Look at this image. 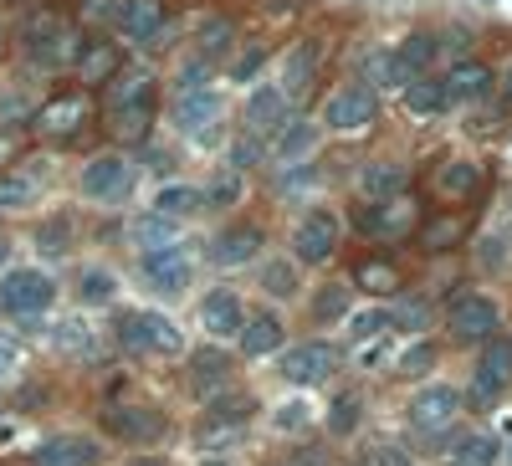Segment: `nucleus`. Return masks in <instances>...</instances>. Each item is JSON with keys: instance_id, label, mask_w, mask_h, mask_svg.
I'll return each instance as SVG.
<instances>
[{"instance_id": "1", "label": "nucleus", "mask_w": 512, "mask_h": 466, "mask_svg": "<svg viewBox=\"0 0 512 466\" xmlns=\"http://www.w3.org/2000/svg\"><path fill=\"white\" fill-rule=\"evenodd\" d=\"M103 113H108V129L118 144H144L149 139V123H154V72L144 67H118L103 82Z\"/></svg>"}, {"instance_id": "2", "label": "nucleus", "mask_w": 512, "mask_h": 466, "mask_svg": "<svg viewBox=\"0 0 512 466\" xmlns=\"http://www.w3.org/2000/svg\"><path fill=\"white\" fill-rule=\"evenodd\" d=\"M21 52L36 62V67H77V57H82V41H77V31L67 26V16H57V11H31L26 16V26H21Z\"/></svg>"}, {"instance_id": "3", "label": "nucleus", "mask_w": 512, "mask_h": 466, "mask_svg": "<svg viewBox=\"0 0 512 466\" xmlns=\"http://www.w3.org/2000/svg\"><path fill=\"white\" fill-rule=\"evenodd\" d=\"M118 344L123 349H134V354H180L185 349V338L180 328L169 323L164 313H123L118 318Z\"/></svg>"}, {"instance_id": "4", "label": "nucleus", "mask_w": 512, "mask_h": 466, "mask_svg": "<svg viewBox=\"0 0 512 466\" xmlns=\"http://www.w3.org/2000/svg\"><path fill=\"white\" fill-rule=\"evenodd\" d=\"M374 113H379V93L359 77V82H344V88H338V93L328 98L323 123H328L333 134H364L369 123H374Z\"/></svg>"}, {"instance_id": "5", "label": "nucleus", "mask_w": 512, "mask_h": 466, "mask_svg": "<svg viewBox=\"0 0 512 466\" xmlns=\"http://www.w3.org/2000/svg\"><path fill=\"white\" fill-rule=\"evenodd\" d=\"M57 298V287L47 272H36V267H11L6 282H0V308L16 313V318H36V313H47Z\"/></svg>"}, {"instance_id": "6", "label": "nucleus", "mask_w": 512, "mask_h": 466, "mask_svg": "<svg viewBox=\"0 0 512 466\" xmlns=\"http://www.w3.org/2000/svg\"><path fill=\"white\" fill-rule=\"evenodd\" d=\"M128 190H134V164H128L123 154H93L88 164H82V195L88 200L113 205Z\"/></svg>"}, {"instance_id": "7", "label": "nucleus", "mask_w": 512, "mask_h": 466, "mask_svg": "<svg viewBox=\"0 0 512 466\" xmlns=\"http://www.w3.org/2000/svg\"><path fill=\"white\" fill-rule=\"evenodd\" d=\"M338 241H344L338 216H333V210H313V216H303V221H297V231H292V257L323 267L333 251H338Z\"/></svg>"}, {"instance_id": "8", "label": "nucleus", "mask_w": 512, "mask_h": 466, "mask_svg": "<svg viewBox=\"0 0 512 466\" xmlns=\"http://www.w3.org/2000/svg\"><path fill=\"white\" fill-rule=\"evenodd\" d=\"M169 118H175V129L195 134L200 144H216L221 98L210 93V88H190V93H175V108H169Z\"/></svg>"}, {"instance_id": "9", "label": "nucleus", "mask_w": 512, "mask_h": 466, "mask_svg": "<svg viewBox=\"0 0 512 466\" xmlns=\"http://www.w3.org/2000/svg\"><path fill=\"white\" fill-rule=\"evenodd\" d=\"M103 431L113 441H128V446H149L164 436V415L154 405H108L103 410Z\"/></svg>"}, {"instance_id": "10", "label": "nucleus", "mask_w": 512, "mask_h": 466, "mask_svg": "<svg viewBox=\"0 0 512 466\" xmlns=\"http://www.w3.org/2000/svg\"><path fill=\"white\" fill-rule=\"evenodd\" d=\"M82 123H88V98H82V93H62V98L41 103V108L31 113V129H36L41 139H77Z\"/></svg>"}, {"instance_id": "11", "label": "nucleus", "mask_w": 512, "mask_h": 466, "mask_svg": "<svg viewBox=\"0 0 512 466\" xmlns=\"http://www.w3.org/2000/svg\"><path fill=\"white\" fill-rule=\"evenodd\" d=\"M461 415V395L451 385H425L415 400H410V426L420 436H441L451 420Z\"/></svg>"}, {"instance_id": "12", "label": "nucleus", "mask_w": 512, "mask_h": 466, "mask_svg": "<svg viewBox=\"0 0 512 466\" xmlns=\"http://www.w3.org/2000/svg\"><path fill=\"white\" fill-rule=\"evenodd\" d=\"M118 31L139 47H154L169 31V6L164 0H118Z\"/></svg>"}, {"instance_id": "13", "label": "nucleus", "mask_w": 512, "mask_h": 466, "mask_svg": "<svg viewBox=\"0 0 512 466\" xmlns=\"http://www.w3.org/2000/svg\"><path fill=\"white\" fill-rule=\"evenodd\" d=\"M139 267H144L149 287H159V292H180V287L190 282V272H195V257H190V251H185L180 241H169V246L144 251Z\"/></svg>"}, {"instance_id": "14", "label": "nucleus", "mask_w": 512, "mask_h": 466, "mask_svg": "<svg viewBox=\"0 0 512 466\" xmlns=\"http://www.w3.org/2000/svg\"><path fill=\"white\" fill-rule=\"evenodd\" d=\"M333 369H338V349L323 344V338H308V344L282 354V374L292 379V385H323Z\"/></svg>"}, {"instance_id": "15", "label": "nucleus", "mask_w": 512, "mask_h": 466, "mask_svg": "<svg viewBox=\"0 0 512 466\" xmlns=\"http://www.w3.org/2000/svg\"><path fill=\"white\" fill-rule=\"evenodd\" d=\"M241 118H246L251 134L267 139V134H277L282 123L292 118V98L282 93V82H267V88H256V93L246 98V113H241Z\"/></svg>"}, {"instance_id": "16", "label": "nucleus", "mask_w": 512, "mask_h": 466, "mask_svg": "<svg viewBox=\"0 0 512 466\" xmlns=\"http://www.w3.org/2000/svg\"><path fill=\"white\" fill-rule=\"evenodd\" d=\"M451 333L456 338H492L497 333V303L487 298V292H461V298L451 303Z\"/></svg>"}, {"instance_id": "17", "label": "nucleus", "mask_w": 512, "mask_h": 466, "mask_svg": "<svg viewBox=\"0 0 512 466\" xmlns=\"http://www.w3.org/2000/svg\"><path fill=\"white\" fill-rule=\"evenodd\" d=\"M369 236H379V241H405L415 226H420V210H415V200H405V195H395V200H379V205H369Z\"/></svg>"}, {"instance_id": "18", "label": "nucleus", "mask_w": 512, "mask_h": 466, "mask_svg": "<svg viewBox=\"0 0 512 466\" xmlns=\"http://www.w3.org/2000/svg\"><path fill=\"white\" fill-rule=\"evenodd\" d=\"M200 323H205L210 338H241L246 308L231 287H216V292H205V303H200Z\"/></svg>"}, {"instance_id": "19", "label": "nucleus", "mask_w": 512, "mask_h": 466, "mask_svg": "<svg viewBox=\"0 0 512 466\" xmlns=\"http://www.w3.org/2000/svg\"><path fill=\"white\" fill-rule=\"evenodd\" d=\"M190 390H195L200 400L226 395V390H231V354H221V349H195V354H190Z\"/></svg>"}, {"instance_id": "20", "label": "nucleus", "mask_w": 512, "mask_h": 466, "mask_svg": "<svg viewBox=\"0 0 512 466\" xmlns=\"http://www.w3.org/2000/svg\"><path fill=\"white\" fill-rule=\"evenodd\" d=\"M98 456L93 436H52L31 451V466H98Z\"/></svg>"}, {"instance_id": "21", "label": "nucleus", "mask_w": 512, "mask_h": 466, "mask_svg": "<svg viewBox=\"0 0 512 466\" xmlns=\"http://www.w3.org/2000/svg\"><path fill=\"white\" fill-rule=\"evenodd\" d=\"M313 149H318V123H313V118H287L282 129L272 134V159H277L282 169L313 159Z\"/></svg>"}, {"instance_id": "22", "label": "nucleus", "mask_w": 512, "mask_h": 466, "mask_svg": "<svg viewBox=\"0 0 512 466\" xmlns=\"http://www.w3.org/2000/svg\"><path fill=\"white\" fill-rule=\"evenodd\" d=\"M512 379V338H487V349H482V364H477V390L472 400H492L502 385Z\"/></svg>"}, {"instance_id": "23", "label": "nucleus", "mask_w": 512, "mask_h": 466, "mask_svg": "<svg viewBox=\"0 0 512 466\" xmlns=\"http://www.w3.org/2000/svg\"><path fill=\"white\" fill-rule=\"evenodd\" d=\"M318 57H323V47L318 41H297V47L287 52V62H282V93L297 103L308 88H313V72H318Z\"/></svg>"}, {"instance_id": "24", "label": "nucleus", "mask_w": 512, "mask_h": 466, "mask_svg": "<svg viewBox=\"0 0 512 466\" xmlns=\"http://www.w3.org/2000/svg\"><path fill=\"white\" fill-rule=\"evenodd\" d=\"M256 251H262V226H251V221H241V226H226L221 236H216V257L221 267H246Z\"/></svg>"}, {"instance_id": "25", "label": "nucleus", "mask_w": 512, "mask_h": 466, "mask_svg": "<svg viewBox=\"0 0 512 466\" xmlns=\"http://www.w3.org/2000/svg\"><path fill=\"white\" fill-rule=\"evenodd\" d=\"M492 82L497 77L487 62H456L446 77V93H451V103H482V98H492Z\"/></svg>"}, {"instance_id": "26", "label": "nucleus", "mask_w": 512, "mask_h": 466, "mask_svg": "<svg viewBox=\"0 0 512 466\" xmlns=\"http://www.w3.org/2000/svg\"><path fill=\"white\" fill-rule=\"evenodd\" d=\"M282 338H287V328H282L277 313H251V318L241 323V349H246L251 359L277 354V349H282Z\"/></svg>"}, {"instance_id": "27", "label": "nucleus", "mask_w": 512, "mask_h": 466, "mask_svg": "<svg viewBox=\"0 0 512 466\" xmlns=\"http://www.w3.org/2000/svg\"><path fill=\"white\" fill-rule=\"evenodd\" d=\"M405 108L415 113V118H436V113H446L451 108V93H446V77H410L405 82Z\"/></svg>"}, {"instance_id": "28", "label": "nucleus", "mask_w": 512, "mask_h": 466, "mask_svg": "<svg viewBox=\"0 0 512 466\" xmlns=\"http://www.w3.org/2000/svg\"><path fill=\"white\" fill-rule=\"evenodd\" d=\"M364 82H369L374 93H379V88H405V82H410V67L400 62L395 47H379V52L364 57Z\"/></svg>"}, {"instance_id": "29", "label": "nucleus", "mask_w": 512, "mask_h": 466, "mask_svg": "<svg viewBox=\"0 0 512 466\" xmlns=\"http://www.w3.org/2000/svg\"><path fill=\"white\" fill-rule=\"evenodd\" d=\"M359 190H364L369 200H395V195H405V169L390 164V159H374V164H364Z\"/></svg>"}, {"instance_id": "30", "label": "nucleus", "mask_w": 512, "mask_h": 466, "mask_svg": "<svg viewBox=\"0 0 512 466\" xmlns=\"http://www.w3.org/2000/svg\"><path fill=\"white\" fill-rule=\"evenodd\" d=\"M113 72H118V47L113 41H88L82 57H77V77L88 82V88H98V82H108Z\"/></svg>"}, {"instance_id": "31", "label": "nucleus", "mask_w": 512, "mask_h": 466, "mask_svg": "<svg viewBox=\"0 0 512 466\" xmlns=\"http://www.w3.org/2000/svg\"><path fill=\"white\" fill-rule=\"evenodd\" d=\"M154 210L159 216H169V221H185V216H195V210H205V195L195 190V185H164L159 195H154Z\"/></svg>"}, {"instance_id": "32", "label": "nucleus", "mask_w": 512, "mask_h": 466, "mask_svg": "<svg viewBox=\"0 0 512 466\" xmlns=\"http://www.w3.org/2000/svg\"><path fill=\"white\" fill-rule=\"evenodd\" d=\"M241 190H246L241 169H236V164H221L200 195H205V210H226V205H236V200H241Z\"/></svg>"}, {"instance_id": "33", "label": "nucleus", "mask_w": 512, "mask_h": 466, "mask_svg": "<svg viewBox=\"0 0 512 466\" xmlns=\"http://www.w3.org/2000/svg\"><path fill=\"white\" fill-rule=\"evenodd\" d=\"M451 461H456V466H492V461H497V436H492V431H466V436H456Z\"/></svg>"}, {"instance_id": "34", "label": "nucleus", "mask_w": 512, "mask_h": 466, "mask_svg": "<svg viewBox=\"0 0 512 466\" xmlns=\"http://www.w3.org/2000/svg\"><path fill=\"white\" fill-rule=\"evenodd\" d=\"M395 52H400V62L410 67V77H420L425 67L436 62V52H441V36H431V31H410Z\"/></svg>"}, {"instance_id": "35", "label": "nucleus", "mask_w": 512, "mask_h": 466, "mask_svg": "<svg viewBox=\"0 0 512 466\" xmlns=\"http://www.w3.org/2000/svg\"><path fill=\"white\" fill-rule=\"evenodd\" d=\"M477 180H482V169H477L472 159H451L441 175H436V190L451 195V200H461V195H472V190H477Z\"/></svg>"}, {"instance_id": "36", "label": "nucleus", "mask_w": 512, "mask_h": 466, "mask_svg": "<svg viewBox=\"0 0 512 466\" xmlns=\"http://www.w3.org/2000/svg\"><path fill=\"white\" fill-rule=\"evenodd\" d=\"M175 236H180V221L159 216V210H149V216H139V221H134V246H144V251H154V246H169Z\"/></svg>"}, {"instance_id": "37", "label": "nucleus", "mask_w": 512, "mask_h": 466, "mask_svg": "<svg viewBox=\"0 0 512 466\" xmlns=\"http://www.w3.org/2000/svg\"><path fill=\"white\" fill-rule=\"evenodd\" d=\"M390 328H395L390 308H359V313H349V338H354V344H374V338H384Z\"/></svg>"}, {"instance_id": "38", "label": "nucleus", "mask_w": 512, "mask_h": 466, "mask_svg": "<svg viewBox=\"0 0 512 466\" xmlns=\"http://www.w3.org/2000/svg\"><path fill=\"white\" fill-rule=\"evenodd\" d=\"M57 349L62 354H77V359H88L93 349H98V338H93V328L88 323H82V318H67V323H57Z\"/></svg>"}, {"instance_id": "39", "label": "nucleus", "mask_w": 512, "mask_h": 466, "mask_svg": "<svg viewBox=\"0 0 512 466\" xmlns=\"http://www.w3.org/2000/svg\"><path fill=\"white\" fill-rule=\"evenodd\" d=\"M354 287H364V292H395L400 287V272H395V262H359L354 267Z\"/></svg>"}, {"instance_id": "40", "label": "nucleus", "mask_w": 512, "mask_h": 466, "mask_svg": "<svg viewBox=\"0 0 512 466\" xmlns=\"http://www.w3.org/2000/svg\"><path fill=\"white\" fill-rule=\"evenodd\" d=\"M231 41H236V26L216 16V21H205V31H200V47H195V57L216 62V57H226V52H231Z\"/></svg>"}, {"instance_id": "41", "label": "nucleus", "mask_w": 512, "mask_h": 466, "mask_svg": "<svg viewBox=\"0 0 512 466\" xmlns=\"http://www.w3.org/2000/svg\"><path fill=\"white\" fill-rule=\"evenodd\" d=\"M36 246L47 251V257H62V251L72 246V221H67V216L41 221V226H36Z\"/></svg>"}, {"instance_id": "42", "label": "nucleus", "mask_w": 512, "mask_h": 466, "mask_svg": "<svg viewBox=\"0 0 512 466\" xmlns=\"http://www.w3.org/2000/svg\"><path fill=\"white\" fill-rule=\"evenodd\" d=\"M77 292H82V303H113L118 282H113V272H103V267H88V272L77 277Z\"/></svg>"}, {"instance_id": "43", "label": "nucleus", "mask_w": 512, "mask_h": 466, "mask_svg": "<svg viewBox=\"0 0 512 466\" xmlns=\"http://www.w3.org/2000/svg\"><path fill=\"white\" fill-rule=\"evenodd\" d=\"M36 180L31 175H0V210H21V205H31L36 200Z\"/></svg>"}, {"instance_id": "44", "label": "nucleus", "mask_w": 512, "mask_h": 466, "mask_svg": "<svg viewBox=\"0 0 512 466\" xmlns=\"http://www.w3.org/2000/svg\"><path fill=\"white\" fill-rule=\"evenodd\" d=\"M272 426H277V431H308V426H313V405H308V400L277 405V410H272Z\"/></svg>"}, {"instance_id": "45", "label": "nucleus", "mask_w": 512, "mask_h": 466, "mask_svg": "<svg viewBox=\"0 0 512 466\" xmlns=\"http://www.w3.org/2000/svg\"><path fill=\"white\" fill-rule=\"evenodd\" d=\"M354 426H359V395H338L333 410H328V431L333 436H354Z\"/></svg>"}, {"instance_id": "46", "label": "nucleus", "mask_w": 512, "mask_h": 466, "mask_svg": "<svg viewBox=\"0 0 512 466\" xmlns=\"http://www.w3.org/2000/svg\"><path fill=\"white\" fill-rule=\"evenodd\" d=\"M344 313H349V287H323L318 303H313V318L318 323H338Z\"/></svg>"}, {"instance_id": "47", "label": "nucleus", "mask_w": 512, "mask_h": 466, "mask_svg": "<svg viewBox=\"0 0 512 466\" xmlns=\"http://www.w3.org/2000/svg\"><path fill=\"white\" fill-rule=\"evenodd\" d=\"M262 287L272 292V298H292V292H297L292 262H267V267H262Z\"/></svg>"}, {"instance_id": "48", "label": "nucleus", "mask_w": 512, "mask_h": 466, "mask_svg": "<svg viewBox=\"0 0 512 466\" xmlns=\"http://www.w3.org/2000/svg\"><path fill=\"white\" fill-rule=\"evenodd\" d=\"M431 364H436V344H425V338H420V344H410V349L395 359V369H400V374H425Z\"/></svg>"}, {"instance_id": "49", "label": "nucleus", "mask_w": 512, "mask_h": 466, "mask_svg": "<svg viewBox=\"0 0 512 466\" xmlns=\"http://www.w3.org/2000/svg\"><path fill=\"white\" fill-rule=\"evenodd\" d=\"M256 159H262V134H251V129H246V134L231 144V159H226V164H236V169H251Z\"/></svg>"}, {"instance_id": "50", "label": "nucleus", "mask_w": 512, "mask_h": 466, "mask_svg": "<svg viewBox=\"0 0 512 466\" xmlns=\"http://www.w3.org/2000/svg\"><path fill=\"white\" fill-rule=\"evenodd\" d=\"M262 67H267V52H262V47H251V52H241V57L231 62V82H251Z\"/></svg>"}, {"instance_id": "51", "label": "nucleus", "mask_w": 512, "mask_h": 466, "mask_svg": "<svg viewBox=\"0 0 512 466\" xmlns=\"http://www.w3.org/2000/svg\"><path fill=\"white\" fill-rule=\"evenodd\" d=\"M456 236H461V221H451V216H446V221H431V226H425V246H431V251H446V246H451Z\"/></svg>"}, {"instance_id": "52", "label": "nucleus", "mask_w": 512, "mask_h": 466, "mask_svg": "<svg viewBox=\"0 0 512 466\" xmlns=\"http://www.w3.org/2000/svg\"><path fill=\"white\" fill-rule=\"evenodd\" d=\"M210 67H216V62H205V57L185 62V67H180V93H190V88H205V77H210Z\"/></svg>"}, {"instance_id": "53", "label": "nucleus", "mask_w": 512, "mask_h": 466, "mask_svg": "<svg viewBox=\"0 0 512 466\" xmlns=\"http://www.w3.org/2000/svg\"><path fill=\"white\" fill-rule=\"evenodd\" d=\"M21 369V344H16V338H6V333H0V379H11Z\"/></svg>"}, {"instance_id": "54", "label": "nucleus", "mask_w": 512, "mask_h": 466, "mask_svg": "<svg viewBox=\"0 0 512 466\" xmlns=\"http://www.w3.org/2000/svg\"><path fill=\"white\" fill-rule=\"evenodd\" d=\"M82 21H118V0H82Z\"/></svg>"}, {"instance_id": "55", "label": "nucleus", "mask_w": 512, "mask_h": 466, "mask_svg": "<svg viewBox=\"0 0 512 466\" xmlns=\"http://www.w3.org/2000/svg\"><path fill=\"white\" fill-rule=\"evenodd\" d=\"M502 262H507V241H502V236H487V241H482V267L497 272Z\"/></svg>"}, {"instance_id": "56", "label": "nucleus", "mask_w": 512, "mask_h": 466, "mask_svg": "<svg viewBox=\"0 0 512 466\" xmlns=\"http://www.w3.org/2000/svg\"><path fill=\"white\" fill-rule=\"evenodd\" d=\"M369 466H410V456L400 446H374L369 451Z\"/></svg>"}, {"instance_id": "57", "label": "nucleus", "mask_w": 512, "mask_h": 466, "mask_svg": "<svg viewBox=\"0 0 512 466\" xmlns=\"http://www.w3.org/2000/svg\"><path fill=\"white\" fill-rule=\"evenodd\" d=\"M466 41H472V36H466V31H461V26H451V31H446V36H441V47H446V52H456V57H461V52H466Z\"/></svg>"}, {"instance_id": "58", "label": "nucleus", "mask_w": 512, "mask_h": 466, "mask_svg": "<svg viewBox=\"0 0 512 466\" xmlns=\"http://www.w3.org/2000/svg\"><path fill=\"white\" fill-rule=\"evenodd\" d=\"M11 149H16V144H11V134H0V164L11 159Z\"/></svg>"}, {"instance_id": "59", "label": "nucleus", "mask_w": 512, "mask_h": 466, "mask_svg": "<svg viewBox=\"0 0 512 466\" xmlns=\"http://www.w3.org/2000/svg\"><path fill=\"white\" fill-rule=\"evenodd\" d=\"M128 466H164V461H159V456H134Z\"/></svg>"}, {"instance_id": "60", "label": "nucleus", "mask_w": 512, "mask_h": 466, "mask_svg": "<svg viewBox=\"0 0 512 466\" xmlns=\"http://www.w3.org/2000/svg\"><path fill=\"white\" fill-rule=\"evenodd\" d=\"M200 466H231V461H221V456H205Z\"/></svg>"}, {"instance_id": "61", "label": "nucleus", "mask_w": 512, "mask_h": 466, "mask_svg": "<svg viewBox=\"0 0 512 466\" xmlns=\"http://www.w3.org/2000/svg\"><path fill=\"white\" fill-rule=\"evenodd\" d=\"M502 82H507V98H512V67H507V77H502Z\"/></svg>"}, {"instance_id": "62", "label": "nucleus", "mask_w": 512, "mask_h": 466, "mask_svg": "<svg viewBox=\"0 0 512 466\" xmlns=\"http://www.w3.org/2000/svg\"><path fill=\"white\" fill-rule=\"evenodd\" d=\"M0 262H6V241H0Z\"/></svg>"}, {"instance_id": "63", "label": "nucleus", "mask_w": 512, "mask_h": 466, "mask_svg": "<svg viewBox=\"0 0 512 466\" xmlns=\"http://www.w3.org/2000/svg\"><path fill=\"white\" fill-rule=\"evenodd\" d=\"M507 456H512V451H507Z\"/></svg>"}]
</instances>
